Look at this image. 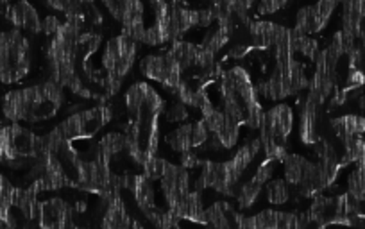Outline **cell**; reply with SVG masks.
I'll list each match as a JSON object with an SVG mask.
<instances>
[{"instance_id":"1","label":"cell","mask_w":365,"mask_h":229,"mask_svg":"<svg viewBox=\"0 0 365 229\" xmlns=\"http://www.w3.org/2000/svg\"><path fill=\"white\" fill-rule=\"evenodd\" d=\"M68 93L54 81L9 90L2 97V117L11 124H41L65 111Z\"/></svg>"},{"instance_id":"2","label":"cell","mask_w":365,"mask_h":229,"mask_svg":"<svg viewBox=\"0 0 365 229\" xmlns=\"http://www.w3.org/2000/svg\"><path fill=\"white\" fill-rule=\"evenodd\" d=\"M142 45L125 34L117 33L104 44L99 63L93 65L96 84L106 91V97H115L131 73Z\"/></svg>"},{"instance_id":"3","label":"cell","mask_w":365,"mask_h":229,"mask_svg":"<svg viewBox=\"0 0 365 229\" xmlns=\"http://www.w3.org/2000/svg\"><path fill=\"white\" fill-rule=\"evenodd\" d=\"M113 108L108 102H101L96 106H88L81 111L70 113L58 126L51 129V135L63 143H81L91 142L104 133V128L113 121Z\"/></svg>"},{"instance_id":"4","label":"cell","mask_w":365,"mask_h":229,"mask_svg":"<svg viewBox=\"0 0 365 229\" xmlns=\"http://www.w3.org/2000/svg\"><path fill=\"white\" fill-rule=\"evenodd\" d=\"M296 129V111L290 102H278L265 109L262 124L258 129V138L263 147V156L282 163L289 154L290 136Z\"/></svg>"},{"instance_id":"5","label":"cell","mask_w":365,"mask_h":229,"mask_svg":"<svg viewBox=\"0 0 365 229\" xmlns=\"http://www.w3.org/2000/svg\"><path fill=\"white\" fill-rule=\"evenodd\" d=\"M43 154V135L20 124L0 128V163L33 171Z\"/></svg>"},{"instance_id":"6","label":"cell","mask_w":365,"mask_h":229,"mask_svg":"<svg viewBox=\"0 0 365 229\" xmlns=\"http://www.w3.org/2000/svg\"><path fill=\"white\" fill-rule=\"evenodd\" d=\"M33 70V45L19 29L0 31V83L20 84Z\"/></svg>"},{"instance_id":"7","label":"cell","mask_w":365,"mask_h":229,"mask_svg":"<svg viewBox=\"0 0 365 229\" xmlns=\"http://www.w3.org/2000/svg\"><path fill=\"white\" fill-rule=\"evenodd\" d=\"M140 73L149 83L156 84L158 88H163L170 95L185 81L181 68L175 65V61L167 52H163V54H149L140 59Z\"/></svg>"},{"instance_id":"8","label":"cell","mask_w":365,"mask_h":229,"mask_svg":"<svg viewBox=\"0 0 365 229\" xmlns=\"http://www.w3.org/2000/svg\"><path fill=\"white\" fill-rule=\"evenodd\" d=\"M336 8H339L336 2H319V4L304 6L296 13V26L292 27V31H296L301 36L314 38L315 34L326 29Z\"/></svg>"},{"instance_id":"9","label":"cell","mask_w":365,"mask_h":229,"mask_svg":"<svg viewBox=\"0 0 365 229\" xmlns=\"http://www.w3.org/2000/svg\"><path fill=\"white\" fill-rule=\"evenodd\" d=\"M6 19L11 24L13 29H19L22 33H26L27 36L33 34L38 36L41 34V27H43V19L40 16L38 9L34 8L31 2H15V4H9L6 9Z\"/></svg>"},{"instance_id":"10","label":"cell","mask_w":365,"mask_h":229,"mask_svg":"<svg viewBox=\"0 0 365 229\" xmlns=\"http://www.w3.org/2000/svg\"><path fill=\"white\" fill-rule=\"evenodd\" d=\"M329 128L340 143L349 142L353 138H361L365 133V118L361 115H340L329 121Z\"/></svg>"},{"instance_id":"11","label":"cell","mask_w":365,"mask_h":229,"mask_svg":"<svg viewBox=\"0 0 365 229\" xmlns=\"http://www.w3.org/2000/svg\"><path fill=\"white\" fill-rule=\"evenodd\" d=\"M294 218V211L279 210H262L255 215H249L255 229H289Z\"/></svg>"},{"instance_id":"12","label":"cell","mask_w":365,"mask_h":229,"mask_svg":"<svg viewBox=\"0 0 365 229\" xmlns=\"http://www.w3.org/2000/svg\"><path fill=\"white\" fill-rule=\"evenodd\" d=\"M263 192H265L267 203L272 204V206H285L296 197L294 190L290 188V185L283 178L270 179L265 188H263Z\"/></svg>"},{"instance_id":"13","label":"cell","mask_w":365,"mask_h":229,"mask_svg":"<svg viewBox=\"0 0 365 229\" xmlns=\"http://www.w3.org/2000/svg\"><path fill=\"white\" fill-rule=\"evenodd\" d=\"M16 186L11 185L4 174H0V224L11 222L13 200H15Z\"/></svg>"},{"instance_id":"14","label":"cell","mask_w":365,"mask_h":229,"mask_svg":"<svg viewBox=\"0 0 365 229\" xmlns=\"http://www.w3.org/2000/svg\"><path fill=\"white\" fill-rule=\"evenodd\" d=\"M283 8H287L285 2H259V4L255 6V11L258 13L259 16H267L276 15V13Z\"/></svg>"},{"instance_id":"15","label":"cell","mask_w":365,"mask_h":229,"mask_svg":"<svg viewBox=\"0 0 365 229\" xmlns=\"http://www.w3.org/2000/svg\"><path fill=\"white\" fill-rule=\"evenodd\" d=\"M24 224H26V222H24ZM22 225V224H20ZM20 225H8V224H0V229H19Z\"/></svg>"}]
</instances>
